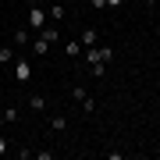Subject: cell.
Listing matches in <instances>:
<instances>
[{"label": "cell", "mask_w": 160, "mask_h": 160, "mask_svg": "<svg viewBox=\"0 0 160 160\" xmlns=\"http://www.w3.org/2000/svg\"><path fill=\"white\" fill-rule=\"evenodd\" d=\"M11 43H14V50H22V46L29 43V29H18V32L11 36Z\"/></svg>", "instance_id": "6"}, {"label": "cell", "mask_w": 160, "mask_h": 160, "mask_svg": "<svg viewBox=\"0 0 160 160\" xmlns=\"http://www.w3.org/2000/svg\"><path fill=\"white\" fill-rule=\"evenodd\" d=\"M71 100H78V103H82V100H86V89H82V86H75V89H71Z\"/></svg>", "instance_id": "12"}, {"label": "cell", "mask_w": 160, "mask_h": 160, "mask_svg": "<svg viewBox=\"0 0 160 160\" xmlns=\"http://www.w3.org/2000/svg\"><path fill=\"white\" fill-rule=\"evenodd\" d=\"M64 53H68L71 61H75V57H78V53H82V43H78V36H75V39H68V43H64Z\"/></svg>", "instance_id": "5"}, {"label": "cell", "mask_w": 160, "mask_h": 160, "mask_svg": "<svg viewBox=\"0 0 160 160\" xmlns=\"http://www.w3.org/2000/svg\"><path fill=\"white\" fill-rule=\"evenodd\" d=\"M4 153H7V139L0 135V157H4Z\"/></svg>", "instance_id": "14"}, {"label": "cell", "mask_w": 160, "mask_h": 160, "mask_svg": "<svg viewBox=\"0 0 160 160\" xmlns=\"http://www.w3.org/2000/svg\"><path fill=\"white\" fill-rule=\"evenodd\" d=\"M14 61V46H0V64H11Z\"/></svg>", "instance_id": "9"}, {"label": "cell", "mask_w": 160, "mask_h": 160, "mask_svg": "<svg viewBox=\"0 0 160 160\" xmlns=\"http://www.w3.org/2000/svg\"><path fill=\"white\" fill-rule=\"evenodd\" d=\"M46 22H50V14H46L39 4H32V7H29V29L39 32V29H46Z\"/></svg>", "instance_id": "1"}, {"label": "cell", "mask_w": 160, "mask_h": 160, "mask_svg": "<svg viewBox=\"0 0 160 160\" xmlns=\"http://www.w3.org/2000/svg\"><path fill=\"white\" fill-rule=\"evenodd\" d=\"M32 53H36V57H46V53H50V39L36 36V39H32Z\"/></svg>", "instance_id": "4"}, {"label": "cell", "mask_w": 160, "mask_h": 160, "mask_svg": "<svg viewBox=\"0 0 160 160\" xmlns=\"http://www.w3.org/2000/svg\"><path fill=\"white\" fill-rule=\"evenodd\" d=\"M78 43H82V46H92V43H96V32H92V29L78 32Z\"/></svg>", "instance_id": "8"}, {"label": "cell", "mask_w": 160, "mask_h": 160, "mask_svg": "<svg viewBox=\"0 0 160 160\" xmlns=\"http://www.w3.org/2000/svg\"><path fill=\"white\" fill-rule=\"evenodd\" d=\"M29 107H32V110H43L46 100H43V96H29Z\"/></svg>", "instance_id": "11"}, {"label": "cell", "mask_w": 160, "mask_h": 160, "mask_svg": "<svg viewBox=\"0 0 160 160\" xmlns=\"http://www.w3.org/2000/svg\"><path fill=\"white\" fill-rule=\"evenodd\" d=\"M46 14H50V22L57 25V22H64V14H68V11H64L61 4H53V7H50V11H46Z\"/></svg>", "instance_id": "7"}, {"label": "cell", "mask_w": 160, "mask_h": 160, "mask_svg": "<svg viewBox=\"0 0 160 160\" xmlns=\"http://www.w3.org/2000/svg\"><path fill=\"white\" fill-rule=\"evenodd\" d=\"M32 4H43V0H29V7H32Z\"/></svg>", "instance_id": "16"}, {"label": "cell", "mask_w": 160, "mask_h": 160, "mask_svg": "<svg viewBox=\"0 0 160 160\" xmlns=\"http://www.w3.org/2000/svg\"><path fill=\"white\" fill-rule=\"evenodd\" d=\"M0 125H4V121H0Z\"/></svg>", "instance_id": "18"}, {"label": "cell", "mask_w": 160, "mask_h": 160, "mask_svg": "<svg viewBox=\"0 0 160 160\" xmlns=\"http://www.w3.org/2000/svg\"><path fill=\"white\" fill-rule=\"evenodd\" d=\"M146 4H157V0H146Z\"/></svg>", "instance_id": "17"}, {"label": "cell", "mask_w": 160, "mask_h": 160, "mask_svg": "<svg viewBox=\"0 0 160 160\" xmlns=\"http://www.w3.org/2000/svg\"><path fill=\"white\" fill-rule=\"evenodd\" d=\"M14 118H18V107H7V110H4V125H7V121H14Z\"/></svg>", "instance_id": "13"}, {"label": "cell", "mask_w": 160, "mask_h": 160, "mask_svg": "<svg viewBox=\"0 0 160 160\" xmlns=\"http://www.w3.org/2000/svg\"><path fill=\"white\" fill-rule=\"evenodd\" d=\"M14 78L18 82H29L32 78V64L29 61H14Z\"/></svg>", "instance_id": "3"}, {"label": "cell", "mask_w": 160, "mask_h": 160, "mask_svg": "<svg viewBox=\"0 0 160 160\" xmlns=\"http://www.w3.org/2000/svg\"><path fill=\"white\" fill-rule=\"evenodd\" d=\"M50 128H53V132H64V128H68V118H61V114H57V118L50 121Z\"/></svg>", "instance_id": "10"}, {"label": "cell", "mask_w": 160, "mask_h": 160, "mask_svg": "<svg viewBox=\"0 0 160 160\" xmlns=\"http://www.w3.org/2000/svg\"><path fill=\"white\" fill-rule=\"evenodd\" d=\"M107 7H121V0H107Z\"/></svg>", "instance_id": "15"}, {"label": "cell", "mask_w": 160, "mask_h": 160, "mask_svg": "<svg viewBox=\"0 0 160 160\" xmlns=\"http://www.w3.org/2000/svg\"><path fill=\"white\" fill-rule=\"evenodd\" d=\"M114 50L110 46H86V64H100V61H110Z\"/></svg>", "instance_id": "2"}]
</instances>
